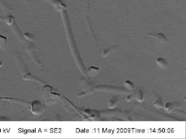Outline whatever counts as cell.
<instances>
[{
    "instance_id": "cell-1",
    "label": "cell",
    "mask_w": 186,
    "mask_h": 139,
    "mask_svg": "<svg viewBox=\"0 0 186 139\" xmlns=\"http://www.w3.org/2000/svg\"><path fill=\"white\" fill-rule=\"evenodd\" d=\"M42 91L44 100L49 104L55 103L58 100V98L60 97L59 94L56 93H53V88L49 86H45L42 88Z\"/></svg>"
},
{
    "instance_id": "cell-2",
    "label": "cell",
    "mask_w": 186,
    "mask_h": 139,
    "mask_svg": "<svg viewBox=\"0 0 186 139\" xmlns=\"http://www.w3.org/2000/svg\"><path fill=\"white\" fill-rule=\"evenodd\" d=\"M29 109L31 112L34 114H41L46 110V106L40 101L36 100L30 103Z\"/></svg>"
},
{
    "instance_id": "cell-3",
    "label": "cell",
    "mask_w": 186,
    "mask_h": 139,
    "mask_svg": "<svg viewBox=\"0 0 186 139\" xmlns=\"http://www.w3.org/2000/svg\"><path fill=\"white\" fill-rule=\"evenodd\" d=\"M147 36L158 39L162 41H166V37L165 36L164 34L162 33H149L147 34Z\"/></svg>"
},
{
    "instance_id": "cell-4",
    "label": "cell",
    "mask_w": 186,
    "mask_h": 139,
    "mask_svg": "<svg viewBox=\"0 0 186 139\" xmlns=\"http://www.w3.org/2000/svg\"><path fill=\"white\" fill-rule=\"evenodd\" d=\"M99 71H100V69H99L98 67H90L88 68L87 70V74L89 75L90 77H95V76H96L98 74Z\"/></svg>"
},
{
    "instance_id": "cell-5",
    "label": "cell",
    "mask_w": 186,
    "mask_h": 139,
    "mask_svg": "<svg viewBox=\"0 0 186 139\" xmlns=\"http://www.w3.org/2000/svg\"><path fill=\"white\" fill-rule=\"evenodd\" d=\"M156 64L158 65V67H160L161 68H163V69H165L168 67V63L164 59L162 58V57H158L156 59Z\"/></svg>"
},
{
    "instance_id": "cell-6",
    "label": "cell",
    "mask_w": 186,
    "mask_h": 139,
    "mask_svg": "<svg viewBox=\"0 0 186 139\" xmlns=\"http://www.w3.org/2000/svg\"><path fill=\"white\" fill-rule=\"evenodd\" d=\"M23 79H24V80H35V81H37V82H39V84H45V83H44L42 80H40V79L38 78L35 77V76H32L31 73H28V74H26V76L23 77Z\"/></svg>"
},
{
    "instance_id": "cell-7",
    "label": "cell",
    "mask_w": 186,
    "mask_h": 139,
    "mask_svg": "<svg viewBox=\"0 0 186 139\" xmlns=\"http://www.w3.org/2000/svg\"><path fill=\"white\" fill-rule=\"evenodd\" d=\"M7 45V39L5 36L0 35V49H6Z\"/></svg>"
},
{
    "instance_id": "cell-8",
    "label": "cell",
    "mask_w": 186,
    "mask_h": 139,
    "mask_svg": "<svg viewBox=\"0 0 186 139\" xmlns=\"http://www.w3.org/2000/svg\"><path fill=\"white\" fill-rule=\"evenodd\" d=\"M135 99H137L138 102H143V99H144V94H143V91H141V90H139L137 92L133 94Z\"/></svg>"
},
{
    "instance_id": "cell-9",
    "label": "cell",
    "mask_w": 186,
    "mask_h": 139,
    "mask_svg": "<svg viewBox=\"0 0 186 139\" xmlns=\"http://www.w3.org/2000/svg\"><path fill=\"white\" fill-rule=\"evenodd\" d=\"M118 104V99L117 98H114V99H111V100L108 102V106L109 108H114V107H116Z\"/></svg>"
},
{
    "instance_id": "cell-10",
    "label": "cell",
    "mask_w": 186,
    "mask_h": 139,
    "mask_svg": "<svg viewBox=\"0 0 186 139\" xmlns=\"http://www.w3.org/2000/svg\"><path fill=\"white\" fill-rule=\"evenodd\" d=\"M124 86L126 89L129 90V91H132V90L135 89V85L133 84V83L131 82L130 80H126L124 83Z\"/></svg>"
},
{
    "instance_id": "cell-11",
    "label": "cell",
    "mask_w": 186,
    "mask_h": 139,
    "mask_svg": "<svg viewBox=\"0 0 186 139\" xmlns=\"http://www.w3.org/2000/svg\"><path fill=\"white\" fill-rule=\"evenodd\" d=\"M5 21L6 22V23L7 24V25H12V23L15 21V17L12 15H9L7 16V17H5Z\"/></svg>"
},
{
    "instance_id": "cell-12",
    "label": "cell",
    "mask_w": 186,
    "mask_h": 139,
    "mask_svg": "<svg viewBox=\"0 0 186 139\" xmlns=\"http://www.w3.org/2000/svg\"><path fill=\"white\" fill-rule=\"evenodd\" d=\"M24 37L26 38L28 41H34V39H35V36H34V35L30 33H25Z\"/></svg>"
},
{
    "instance_id": "cell-13",
    "label": "cell",
    "mask_w": 186,
    "mask_h": 139,
    "mask_svg": "<svg viewBox=\"0 0 186 139\" xmlns=\"http://www.w3.org/2000/svg\"><path fill=\"white\" fill-rule=\"evenodd\" d=\"M154 106L157 108H163L164 107V104L162 102V99H158L154 102Z\"/></svg>"
},
{
    "instance_id": "cell-14",
    "label": "cell",
    "mask_w": 186,
    "mask_h": 139,
    "mask_svg": "<svg viewBox=\"0 0 186 139\" xmlns=\"http://www.w3.org/2000/svg\"><path fill=\"white\" fill-rule=\"evenodd\" d=\"M164 109L168 112H172V110H173V109H174L173 104H172L170 103L166 104L165 106H164Z\"/></svg>"
},
{
    "instance_id": "cell-15",
    "label": "cell",
    "mask_w": 186,
    "mask_h": 139,
    "mask_svg": "<svg viewBox=\"0 0 186 139\" xmlns=\"http://www.w3.org/2000/svg\"><path fill=\"white\" fill-rule=\"evenodd\" d=\"M111 53V48H108L105 49L103 52V57H106V56H108V54H110Z\"/></svg>"
},
{
    "instance_id": "cell-16",
    "label": "cell",
    "mask_w": 186,
    "mask_h": 139,
    "mask_svg": "<svg viewBox=\"0 0 186 139\" xmlns=\"http://www.w3.org/2000/svg\"><path fill=\"white\" fill-rule=\"evenodd\" d=\"M9 119L6 116H1L0 117V122H5V121H9Z\"/></svg>"
},
{
    "instance_id": "cell-17",
    "label": "cell",
    "mask_w": 186,
    "mask_h": 139,
    "mask_svg": "<svg viewBox=\"0 0 186 139\" xmlns=\"http://www.w3.org/2000/svg\"><path fill=\"white\" fill-rule=\"evenodd\" d=\"M132 99H134V96H133V94L129 95V96H126V101H131V100H132Z\"/></svg>"
},
{
    "instance_id": "cell-18",
    "label": "cell",
    "mask_w": 186,
    "mask_h": 139,
    "mask_svg": "<svg viewBox=\"0 0 186 139\" xmlns=\"http://www.w3.org/2000/svg\"><path fill=\"white\" fill-rule=\"evenodd\" d=\"M2 62H1V61H0V67L2 66Z\"/></svg>"
}]
</instances>
